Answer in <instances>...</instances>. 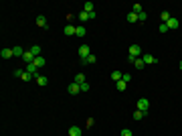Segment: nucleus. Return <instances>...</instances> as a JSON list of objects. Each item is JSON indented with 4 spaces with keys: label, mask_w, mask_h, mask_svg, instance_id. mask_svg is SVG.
Instances as JSON below:
<instances>
[{
    "label": "nucleus",
    "mask_w": 182,
    "mask_h": 136,
    "mask_svg": "<svg viewBox=\"0 0 182 136\" xmlns=\"http://www.w3.org/2000/svg\"><path fill=\"white\" fill-rule=\"evenodd\" d=\"M128 51H130V57H134V59H138L142 55V47H140V45H132Z\"/></svg>",
    "instance_id": "1"
},
{
    "label": "nucleus",
    "mask_w": 182,
    "mask_h": 136,
    "mask_svg": "<svg viewBox=\"0 0 182 136\" xmlns=\"http://www.w3.org/2000/svg\"><path fill=\"white\" fill-rule=\"evenodd\" d=\"M136 106H138V110L146 112V114H148V110H150V102H148L146 98H140V100H138V104H136Z\"/></svg>",
    "instance_id": "2"
},
{
    "label": "nucleus",
    "mask_w": 182,
    "mask_h": 136,
    "mask_svg": "<svg viewBox=\"0 0 182 136\" xmlns=\"http://www.w3.org/2000/svg\"><path fill=\"white\" fill-rule=\"evenodd\" d=\"M79 55H81V59H87L91 55V49L87 47V45H81V47H79Z\"/></svg>",
    "instance_id": "3"
},
{
    "label": "nucleus",
    "mask_w": 182,
    "mask_h": 136,
    "mask_svg": "<svg viewBox=\"0 0 182 136\" xmlns=\"http://www.w3.org/2000/svg\"><path fill=\"white\" fill-rule=\"evenodd\" d=\"M79 92H81V85H79V83H75V81L69 83V94H71V96H75V94H79Z\"/></svg>",
    "instance_id": "4"
},
{
    "label": "nucleus",
    "mask_w": 182,
    "mask_h": 136,
    "mask_svg": "<svg viewBox=\"0 0 182 136\" xmlns=\"http://www.w3.org/2000/svg\"><path fill=\"white\" fill-rule=\"evenodd\" d=\"M22 59H25V61H27V65H29V63H33V61H35L37 57H35V55H33V51L29 49V51H25V55H22Z\"/></svg>",
    "instance_id": "5"
},
{
    "label": "nucleus",
    "mask_w": 182,
    "mask_h": 136,
    "mask_svg": "<svg viewBox=\"0 0 182 136\" xmlns=\"http://www.w3.org/2000/svg\"><path fill=\"white\" fill-rule=\"evenodd\" d=\"M69 136H83V130L79 126H71L69 128Z\"/></svg>",
    "instance_id": "6"
},
{
    "label": "nucleus",
    "mask_w": 182,
    "mask_h": 136,
    "mask_svg": "<svg viewBox=\"0 0 182 136\" xmlns=\"http://www.w3.org/2000/svg\"><path fill=\"white\" fill-rule=\"evenodd\" d=\"M37 25H39L41 29H47V25H49V22H47V18H45L43 14H39V16H37Z\"/></svg>",
    "instance_id": "7"
},
{
    "label": "nucleus",
    "mask_w": 182,
    "mask_h": 136,
    "mask_svg": "<svg viewBox=\"0 0 182 136\" xmlns=\"http://www.w3.org/2000/svg\"><path fill=\"white\" fill-rule=\"evenodd\" d=\"M166 25H168V29H178V27H180V20L172 16V18H170V20L166 22Z\"/></svg>",
    "instance_id": "8"
},
{
    "label": "nucleus",
    "mask_w": 182,
    "mask_h": 136,
    "mask_svg": "<svg viewBox=\"0 0 182 136\" xmlns=\"http://www.w3.org/2000/svg\"><path fill=\"white\" fill-rule=\"evenodd\" d=\"M142 59H144V63H146V65H154V63H158V59H156L154 55H144Z\"/></svg>",
    "instance_id": "9"
},
{
    "label": "nucleus",
    "mask_w": 182,
    "mask_h": 136,
    "mask_svg": "<svg viewBox=\"0 0 182 136\" xmlns=\"http://www.w3.org/2000/svg\"><path fill=\"white\" fill-rule=\"evenodd\" d=\"M37 69H39V67H37L35 63H29V65H27V71H29V73H33V75H35V79H37V75H39V73H37Z\"/></svg>",
    "instance_id": "10"
},
{
    "label": "nucleus",
    "mask_w": 182,
    "mask_h": 136,
    "mask_svg": "<svg viewBox=\"0 0 182 136\" xmlns=\"http://www.w3.org/2000/svg\"><path fill=\"white\" fill-rule=\"evenodd\" d=\"M134 67H136V69H144V67H146V63H144V59H142V57H138V59H136V61H134Z\"/></svg>",
    "instance_id": "11"
},
{
    "label": "nucleus",
    "mask_w": 182,
    "mask_h": 136,
    "mask_svg": "<svg viewBox=\"0 0 182 136\" xmlns=\"http://www.w3.org/2000/svg\"><path fill=\"white\" fill-rule=\"evenodd\" d=\"M0 55H2V59H10V57H14L12 49H2V51H0Z\"/></svg>",
    "instance_id": "12"
},
{
    "label": "nucleus",
    "mask_w": 182,
    "mask_h": 136,
    "mask_svg": "<svg viewBox=\"0 0 182 136\" xmlns=\"http://www.w3.org/2000/svg\"><path fill=\"white\" fill-rule=\"evenodd\" d=\"M75 31H77V27H73V25H67V27H65V35H67V37L75 35Z\"/></svg>",
    "instance_id": "13"
},
{
    "label": "nucleus",
    "mask_w": 182,
    "mask_h": 136,
    "mask_svg": "<svg viewBox=\"0 0 182 136\" xmlns=\"http://www.w3.org/2000/svg\"><path fill=\"white\" fill-rule=\"evenodd\" d=\"M95 61H97V59H95V55H89L87 59H81V63H83V65H93Z\"/></svg>",
    "instance_id": "14"
},
{
    "label": "nucleus",
    "mask_w": 182,
    "mask_h": 136,
    "mask_svg": "<svg viewBox=\"0 0 182 136\" xmlns=\"http://www.w3.org/2000/svg\"><path fill=\"white\" fill-rule=\"evenodd\" d=\"M12 53H14V57H22V55H25V49L16 45V47H12Z\"/></svg>",
    "instance_id": "15"
},
{
    "label": "nucleus",
    "mask_w": 182,
    "mask_h": 136,
    "mask_svg": "<svg viewBox=\"0 0 182 136\" xmlns=\"http://www.w3.org/2000/svg\"><path fill=\"white\" fill-rule=\"evenodd\" d=\"M37 83H39L41 87H45V85H47V83H49V79H47V77H45V75H37Z\"/></svg>",
    "instance_id": "16"
},
{
    "label": "nucleus",
    "mask_w": 182,
    "mask_h": 136,
    "mask_svg": "<svg viewBox=\"0 0 182 136\" xmlns=\"http://www.w3.org/2000/svg\"><path fill=\"white\" fill-rule=\"evenodd\" d=\"M33 63H35V65H37V67H39V69H41V67H45V63H47V61H45V57H43V55H41V57H37V59H35V61H33Z\"/></svg>",
    "instance_id": "17"
},
{
    "label": "nucleus",
    "mask_w": 182,
    "mask_h": 136,
    "mask_svg": "<svg viewBox=\"0 0 182 136\" xmlns=\"http://www.w3.org/2000/svg\"><path fill=\"white\" fill-rule=\"evenodd\" d=\"M122 77H124L122 71H111V79H113V81H122Z\"/></svg>",
    "instance_id": "18"
},
{
    "label": "nucleus",
    "mask_w": 182,
    "mask_h": 136,
    "mask_svg": "<svg viewBox=\"0 0 182 136\" xmlns=\"http://www.w3.org/2000/svg\"><path fill=\"white\" fill-rule=\"evenodd\" d=\"M20 79H22V81H31V79H35V75H33V73H29V71L25 69V73H22V77H20Z\"/></svg>",
    "instance_id": "19"
},
{
    "label": "nucleus",
    "mask_w": 182,
    "mask_h": 136,
    "mask_svg": "<svg viewBox=\"0 0 182 136\" xmlns=\"http://www.w3.org/2000/svg\"><path fill=\"white\" fill-rule=\"evenodd\" d=\"M79 20H81V22H85V20H91L89 12H85V10H83V12H79Z\"/></svg>",
    "instance_id": "20"
},
{
    "label": "nucleus",
    "mask_w": 182,
    "mask_h": 136,
    "mask_svg": "<svg viewBox=\"0 0 182 136\" xmlns=\"http://www.w3.org/2000/svg\"><path fill=\"white\" fill-rule=\"evenodd\" d=\"M144 116H146V112H142V110H136V112H134V118H136V120H142Z\"/></svg>",
    "instance_id": "21"
},
{
    "label": "nucleus",
    "mask_w": 182,
    "mask_h": 136,
    "mask_svg": "<svg viewBox=\"0 0 182 136\" xmlns=\"http://www.w3.org/2000/svg\"><path fill=\"white\" fill-rule=\"evenodd\" d=\"M31 51H33V55H35V57H41V47H39V45H33Z\"/></svg>",
    "instance_id": "22"
},
{
    "label": "nucleus",
    "mask_w": 182,
    "mask_h": 136,
    "mask_svg": "<svg viewBox=\"0 0 182 136\" xmlns=\"http://www.w3.org/2000/svg\"><path fill=\"white\" fill-rule=\"evenodd\" d=\"M75 83H79V85L85 83V75H83V73H77V75H75Z\"/></svg>",
    "instance_id": "23"
},
{
    "label": "nucleus",
    "mask_w": 182,
    "mask_h": 136,
    "mask_svg": "<svg viewBox=\"0 0 182 136\" xmlns=\"http://www.w3.org/2000/svg\"><path fill=\"white\" fill-rule=\"evenodd\" d=\"M128 22H138V14H136V12H130V14H128Z\"/></svg>",
    "instance_id": "24"
},
{
    "label": "nucleus",
    "mask_w": 182,
    "mask_h": 136,
    "mask_svg": "<svg viewBox=\"0 0 182 136\" xmlns=\"http://www.w3.org/2000/svg\"><path fill=\"white\" fill-rule=\"evenodd\" d=\"M160 18H162V20H164V22H168V20H170V18H172V16H170V12H168V10H164V12H162V14H160Z\"/></svg>",
    "instance_id": "25"
},
{
    "label": "nucleus",
    "mask_w": 182,
    "mask_h": 136,
    "mask_svg": "<svg viewBox=\"0 0 182 136\" xmlns=\"http://www.w3.org/2000/svg\"><path fill=\"white\" fill-rule=\"evenodd\" d=\"M146 20H148V14H146V12L142 10V12L138 14V22H146Z\"/></svg>",
    "instance_id": "26"
},
{
    "label": "nucleus",
    "mask_w": 182,
    "mask_h": 136,
    "mask_svg": "<svg viewBox=\"0 0 182 136\" xmlns=\"http://www.w3.org/2000/svg\"><path fill=\"white\" fill-rule=\"evenodd\" d=\"M75 35H77V37H85V27H77Z\"/></svg>",
    "instance_id": "27"
},
{
    "label": "nucleus",
    "mask_w": 182,
    "mask_h": 136,
    "mask_svg": "<svg viewBox=\"0 0 182 136\" xmlns=\"http://www.w3.org/2000/svg\"><path fill=\"white\" fill-rule=\"evenodd\" d=\"M85 12H93V2H85Z\"/></svg>",
    "instance_id": "28"
},
{
    "label": "nucleus",
    "mask_w": 182,
    "mask_h": 136,
    "mask_svg": "<svg viewBox=\"0 0 182 136\" xmlns=\"http://www.w3.org/2000/svg\"><path fill=\"white\" fill-rule=\"evenodd\" d=\"M126 87H128V83H126L124 79H122V81H118V89H120V92H124Z\"/></svg>",
    "instance_id": "29"
},
{
    "label": "nucleus",
    "mask_w": 182,
    "mask_h": 136,
    "mask_svg": "<svg viewBox=\"0 0 182 136\" xmlns=\"http://www.w3.org/2000/svg\"><path fill=\"white\" fill-rule=\"evenodd\" d=\"M132 12H136V14H140L142 12V4H134V10Z\"/></svg>",
    "instance_id": "30"
},
{
    "label": "nucleus",
    "mask_w": 182,
    "mask_h": 136,
    "mask_svg": "<svg viewBox=\"0 0 182 136\" xmlns=\"http://www.w3.org/2000/svg\"><path fill=\"white\" fill-rule=\"evenodd\" d=\"M12 73H14V77H22V73H25V69H14Z\"/></svg>",
    "instance_id": "31"
},
{
    "label": "nucleus",
    "mask_w": 182,
    "mask_h": 136,
    "mask_svg": "<svg viewBox=\"0 0 182 136\" xmlns=\"http://www.w3.org/2000/svg\"><path fill=\"white\" fill-rule=\"evenodd\" d=\"M89 89H91V87H89V83H87V81H85V83H81V92H89Z\"/></svg>",
    "instance_id": "32"
},
{
    "label": "nucleus",
    "mask_w": 182,
    "mask_h": 136,
    "mask_svg": "<svg viewBox=\"0 0 182 136\" xmlns=\"http://www.w3.org/2000/svg\"><path fill=\"white\" fill-rule=\"evenodd\" d=\"M158 31H160V33H166V31H168V25H166V22H162V25H160V29H158Z\"/></svg>",
    "instance_id": "33"
},
{
    "label": "nucleus",
    "mask_w": 182,
    "mask_h": 136,
    "mask_svg": "<svg viewBox=\"0 0 182 136\" xmlns=\"http://www.w3.org/2000/svg\"><path fill=\"white\" fill-rule=\"evenodd\" d=\"M122 136H132V130H128V128H124V130H122Z\"/></svg>",
    "instance_id": "34"
},
{
    "label": "nucleus",
    "mask_w": 182,
    "mask_h": 136,
    "mask_svg": "<svg viewBox=\"0 0 182 136\" xmlns=\"http://www.w3.org/2000/svg\"><path fill=\"white\" fill-rule=\"evenodd\" d=\"M122 79H124V81H126V83H128V81H130V79H132V75H130V73H124V77H122Z\"/></svg>",
    "instance_id": "35"
},
{
    "label": "nucleus",
    "mask_w": 182,
    "mask_h": 136,
    "mask_svg": "<svg viewBox=\"0 0 182 136\" xmlns=\"http://www.w3.org/2000/svg\"><path fill=\"white\" fill-rule=\"evenodd\" d=\"M180 69H182V61H180Z\"/></svg>",
    "instance_id": "36"
}]
</instances>
